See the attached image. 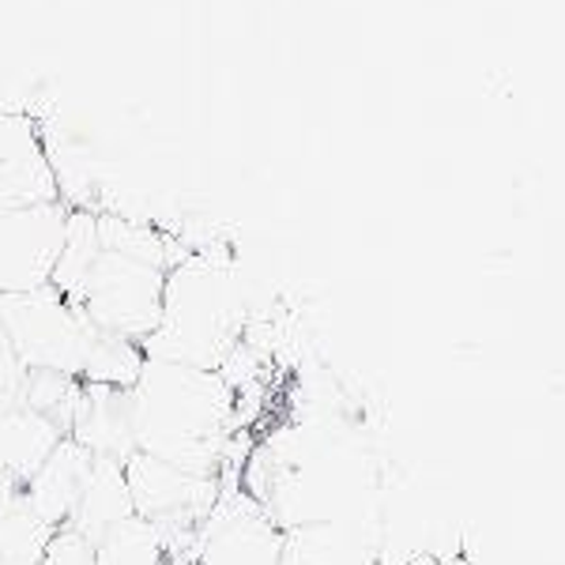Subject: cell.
I'll return each mask as SVG.
<instances>
[{
    "label": "cell",
    "instance_id": "1",
    "mask_svg": "<svg viewBox=\"0 0 565 565\" xmlns=\"http://www.w3.org/2000/svg\"><path fill=\"white\" fill-rule=\"evenodd\" d=\"M132 445L189 476H218L238 426V399L218 370L143 359L129 388Z\"/></svg>",
    "mask_w": 565,
    "mask_h": 565
},
{
    "label": "cell",
    "instance_id": "2",
    "mask_svg": "<svg viewBox=\"0 0 565 565\" xmlns=\"http://www.w3.org/2000/svg\"><path fill=\"white\" fill-rule=\"evenodd\" d=\"M50 287L72 309H79L98 332L143 348V340L159 328L162 317L167 268L129 257L121 249H109L98 242L95 215L72 207L68 238Z\"/></svg>",
    "mask_w": 565,
    "mask_h": 565
},
{
    "label": "cell",
    "instance_id": "3",
    "mask_svg": "<svg viewBox=\"0 0 565 565\" xmlns=\"http://www.w3.org/2000/svg\"><path fill=\"white\" fill-rule=\"evenodd\" d=\"M249 328V298L238 271L207 253H185L167 271L159 328L143 340V359L193 370H223Z\"/></svg>",
    "mask_w": 565,
    "mask_h": 565
},
{
    "label": "cell",
    "instance_id": "4",
    "mask_svg": "<svg viewBox=\"0 0 565 565\" xmlns=\"http://www.w3.org/2000/svg\"><path fill=\"white\" fill-rule=\"evenodd\" d=\"M0 328H4L23 370L61 373L79 385H84L90 359L106 335L53 287L0 298Z\"/></svg>",
    "mask_w": 565,
    "mask_h": 565
},
{
    "label": "cell",
    "instance_id": "5",
    "mask_svg": "<svg viewBox=\"0 0 565 565\" xmlns=\"http://www.w3.org/2000/svg\"><path fill=\"white\" fill-rule=\"evenodd\" d=\"M218 498L200 521L189 565H279L282 527L238 487V476H218Z\"/></svg>",
    "mask_w": 565,
    "mask_h": 565
},
{
    "label": "cell",
    "instance_id": "6",
    "mask_svg": "<svg viewBox=\"0 0 565 565\" xmlns=\"http://www.w3.org/2000/svg\"><path fill=\"white\" fill-rule=\"evenodd\" d=\"M68 215L65 200L0 215V298L50 287L68 238Z\"/></svg>",
    "mask_w": 565,
    "mask_h": 565
},
{
    "label": "cell",
    "instance_id": "7",
    "mask_svg": "<svg viewBox=\"0 0 565 565\" xmlns=\"http://www.w3.org/2000/svg\"><path fill=\"white\" fill-rule=\"evenodd\" d=\"M125 487L132 498V516L159 527H196L212 513L218 498V476H189L143 452L125 460Z\"/></svg>",
    "mask_w": 565,
    "mask_h": 565
},
{
    "label": "cell",
    "instance_id": "8",
    "mask_svg": "<svg viewBox=\"0 0 565 565\" xmlns=\"http://www.w3.org/2000/svg\"><path fill=\"white\" fill-rule=\"evenodd\" d=\"M61 196L53 159L31 117L0 106V215Z\"/></svg>",
    "mask_w": 565,
    "mask_h": 565
},
{
    "label": "cell",
    "instance_id": "9",
    "mask_svg": "<svg viewBox=\"0 0 565 565\" xmlns=\"http://www.w3.org/2000/svg\"><path fill=\"white\" fill-rule=\"evenodd\" d=\"M68 437L84 445L90 457L129 460L136 452L129 426V388L114 385H79L76 412H72Z\"/></svg>",
    "mask_w": 565,
    "mask_h": 565
},
{
    "label": "cell",
    "instance_id": "10",
    "mask_svg": "<svg viewBox=\"0 0 565 565\" xmlns=\"http://www.w3.org/2000/svg\"><path fill=\"white\" fill-rule=\"evenodd\" d=\"M90 468V452L84 445H76L72 437H61L53 445V452L39 463L31 479H26L20 501L31 509L34 516L57 532L61 524H68L72 505H76V494L84 487V476Z\"/></svg>",
    "mask_w": 565,
    "mask_h": 565
},
{
    "label": "cell",
    "instance_id": "11",
    "mask_svg": "<svg viewBox=\"0 0 565 565\" xmlns=\"http://www.w3.org/2000/svg\"><path fill=\"white\" fill-rule=\"evenodd\" d=\"M129 516H132V498H129V487H125V463L90 457L84 487H79L76 505H72L68 527H76L79 535L98 543L109 527L129 521Z\"/></svg>",
    "mask_w": 565,
    "mask_h": 565
},
{
    "label": "cell",
    "instance_id": "12",
    "mask_svg": "<svg viewBox=\"0 0 565 565\" xmlns=\"http://www.w3.org/2000/svg\"><path fill=\"white\" fill-rule=\"evenodd\" d=\"M95 565H167V540L159 524L129 516L95 543Z\"/></svg>",
    "mask_w": 565,
    "mask_h": 565
},
{
    "label": "cell",
    "instance_id": "13",
    "mask_svg": "<svg viewBox=\"0 0 565 565\" xmlns=\"http://www.w3.org/2000/svg\"><path fill=\"white\" fill-rule=\"evenodd\" d=\"M53 527H45L20 498L0 509V565H42Z\"/></svg>",
    "mask_w": 565,
    "mask_h": 565
},
{
    "label": "cell",
    "instance_id": "14",
    "mask_svg": "<svg viewBox=\"0 0 565 565\" xmlns=\"http://www.w3.org/2000/svg\"><path fill=\"white\" fill-rule=\"evenodd\" d=\"M23 407H26V370L15 359L4 328H0V418L23 412Z\"/></svg>",
    "mask_w": 565,
    "mask_h": 565
},
{
    "label": "cell",
    "instance_id": "15",
    "mask_svg": "<svg viewBox=\"0 0 565 565\" xmlns=\"http://www.w3.org/2000/svg\"><path fill=\"white\" fill-rule=\"evenodd\" d=\"M42 565H95V543L87 535H79L76 527L61 524L45 543Z\"/></svg>",
    "mask_w": 565,
    "mask_h": 565
},
{
    "label": "cell",
    "instance_id": "16",
    "mask_svg": "<svg viewBox=\"0 0 565 565\" xmlns=\"http://www.w3.org/2000/svg\"><path fill=\"white\" fill-rule=\"evenodd\" d=\"M335 565H385V562H381V554H354V558L335 562Z\"/></svg>",
    "mask_w": 565,
    "mask_h": 565
},
{
    "label": "cell",
    "instance_id": "17",
    "mask_svg": "<svg viewBox=\"0 0 565 565\" xmlns=\"http://www.w3.org/2000/svg\"><path fill=\"white\" fill-rule=\"evenodd\" d=\"M404 565H437L434 558H426V554H418V558H412V562H404Z\"/></svg>",
    "mask_w": 565,
    "mask_h": 565
}]
</instances>
